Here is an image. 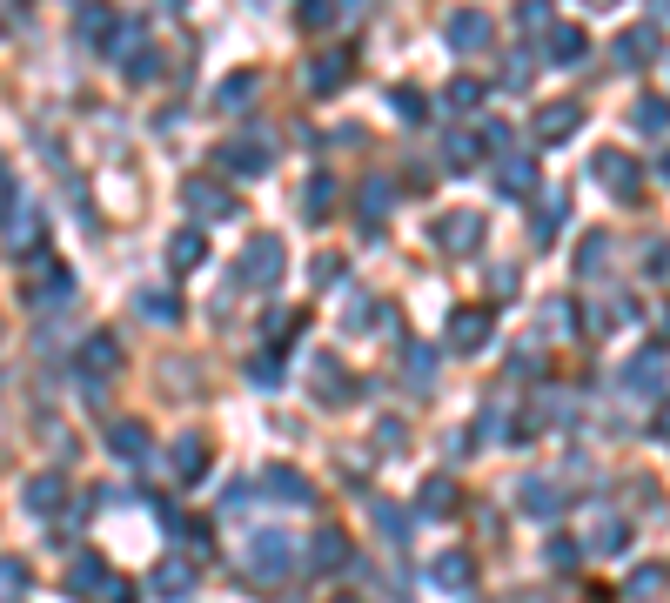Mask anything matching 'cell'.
<instances>
[{"mask_svg":"<svg viewBox=\"0 0 670 603\" xmlns=\"http://www.w3.org/2000/svg\"><path fill=\"white\" fill-rule=\"evenodd\" d=\"M282 262H289L282 235H255V242L235 255V282H248V289H275V282H282Z\"/></svg>","mask_w":670,"mask_h":603,"instance_id":"6da1fadb","label":"cell"},{"mask_svg":"<svg viewBox=\"0 0 670 603\" xmlns=\"http://www.w3.org/2000/svg\"><path fill=\"white\" fill-rule=\"evenodd\" d=\"M215 168H228V175H268V168H275V141H268V134L222 141V148H215Z\"/></svg>","mask_w":670,"mask_h":603,"instance_id":"7a4b0ae2","label":"cell"},{"mask_svg":"<svg viewBox=\"0 0 670 603\" xmlns=\"http://www.w3.org/2000/svg\"><path fill=\"white\" fill-rule=\"evenodd\" d=\"M429 242L443 248V255H469V248L483 242V208H449L443 222L429 228Z\"/></svg>","mask_w":670,"mask_h":603,"instance_id":"3957f363","label":"cell"},{"mask_svg":"<svg viewBox=\"0 0 670 603\" xmlns=\"http://www.w3.org/2000/svg\"><path fill=\"white\" fill-rule=\"evenodd\" d=\"M583 128V101H543L530 121V141L536 148H557V141H570V134Z\"/></svg>","mask_w":670,"mask_h":603,"instance_id":"277c9868","label":"cell"},{"mask_svg":"<svg viewBox=\"0 0 670 603\" xmlns=\"http://www.w3.org/2000/svg\"><path fill=\"white\" fill-rule=\"evenodd\" d=\"M490 335H496V315L483 309V302H463V309L449 315V349H456V356H476Z\"/></svg>","mask_w":670,"mask_h":603,"instance_id":"5b68a950","label":"cell"},{"mask_svg":"<svg viewBox=\"0 0 670 603\" xmlns=\"http://www.w3.org/2000/svg\"><path fill=\"white\" fill-rule=\"evenodd\" d=\"M248 570L268 583H282L295 570V550H289V536L282 530H255V543H248Z\"/></svg>","mask_w":670,"mask_h":603,"instance_id":"8992f818","label":"cell"},{"mask_svg":"<svg viewBox=\"0 0 670 603\" xmlns=\"http://www.w3.org/2000/svg\"><path fill=\"white\" fill-rule=\"evenodd\" d=\"M590 175H597L610 195H637V188H644V168H637V155H624V148H597V155H590Z\"/></svg>","mask_w":670,"mask_h":603,"instance_id":"52a82bcc","label":"cell"},{"mask_svg":"<svg viewBox=\"0 0 670 603\" xmlns=\"http://www.w3.org/2000/svg\"><path fill=\"white\" fill-rule=\"evenodd\" d=\"M443 41L456 47V54H483V47H490V14H483V7H456L443 21Z\"/></svg>","mask_w":670,"mask_h":603,"instance_id":"ba28073f","label":"cell"},{"mask_svg":"<svg viewBox=\"0 0 670 603\" xmlns=\"http://www.w3.org/2000/svg\"><path fill=\"white\" fill-rule=\"evenodd\" d=\"M181 201L195 208V222H228V215H235V195H228L222 181H208V175L188 181V188H181Z\"/></svg>","mask_w":670,"mask_h":603,"instance_id":"9c48e42d","label":"cell"},{"mask_svg":"<svg viewBox=\"0 0 670 603\" xmlns=\"http://www.w3.org/2000/svg\"><path fill=\"white\" fill-rule=\"evenodd\" d=\"M108 456L114 463H148V456H155L148 423H108Z\"/></svg>","mask_w":670,"mask_h":603,"instance_id":"30bf717a","label":"cell"},{"mask_svg":"<svg viewBox=\"0 0 670 603\" xmlns=\"http://www.w3.org/2000/svg\"><path fill=\"white\" fill-rule=\"evenodd\" d=\"M148 590H155V597H168V603L195 597V563H188V557H161L155 577H148Z\"/></svg>","mask_w":670,"mask_h":603,"instance_id":"8fae6325","label":"cell"},{"mask_svg":"<svg viewBox=\"0 0 670 603\" xmlns=\"http://www.w3.org/2000/svg\"><path fill=\"white\" fill-rule=\"evenodd\" d=\"M469 577H476V557H469V550H443V557H429V583L449 590V597L469 590Z\"/></svg>","mask_w":670,"mask_h":603,"instance_id":"7c38bea8","label":"cell"},{"mask_svg":"<svg viewBox=\"0 0 670 603\" xmlns=\"http://www.w3.org/2000/svg\"><path fill=\"white\" fill-rule=\"evenodd\" d=\"M201 262H208V235H201V228H175V235H168V268H175V275H195Z\"/></svg>","mask_w":670,"mask_h":603,"instance_id":"4fadbf2b","label":"cell"},{"mask_svg":"<svg viewBox=\"0 0 670 603\" xmlns=\"http://www.w3.org/2000/svg\"><path fill=\"white\" fill-rule=\"evenodd\" d=\"M168 463H175V483H201V476H208V443H201L195 429H188V436H175Z\"/></svg>","mask_w":670,"mask_h":603,"instance_id":"5bb4252c","label":"cell"},{"mask_svg":"<svg viewBox=\"0 0 670 603\" xmlns=\"http://www.w3.org/2000/svg\"><path fill=\"white\" fill-rule=\"evenodd\" d=\"M255 490H262V496H275V503H309V483H302V476H295V469L289 463H275V469H262V483H255Z\"/></svg>","mask_w":670,"mask_h":603,"instance_id":"9a60e30c","label":"cell"},{"mask_svg":"<svg viewBox=\"0 0 670 603\" xmlns=\"http://www.w3.org/2000/svg\"><path fill=\"white\" fill-rule=\"evenodd\" d=\"M27 510L34 516H54L61 510V496H67V476H54V469H41V476H27Z\"/></svg>","mask_w":670,"mask_h":603,"instance_id":"2e32d148","label":"cell"},{"mask_svg":"<svg viewBox=\"0 0 670 603\" xmlns=\"http://www.w3.org/2000/svg\"><path fill=\"white\" fill-rule=\"evenodd\" d=\"M114 34H121V14H114V7H81V47L108 54Z\"/></svg>","mask_w":670,"mask_h":603,"instance_id":"e0dca14e","label":"cell"},{"mask_svg":"<svg viewBox=\"0 0 670 603\" xmlns=\"http://www.w3.org/2000/svg\"><path fill=\"white\" fill-rule=\"evenodd\" d=\"M349 396H356V382L342 376V362L315 356V402H349Z\"/></svg>","mask_w":670,"mask_h":603,"instance_id":"ac0fdd59","label":"cell"},{"mask_svg":"<svg viewBox=\"0 0 670 603\" xmlns=\"http://www.w3.org/2000/svg\"><path fill=\"white\" fill-rule=\"evenodd\" d=\"M516 503H523V510H530V516H557L563 503H570V496H563L557 483H550V476H530V483L516 490Z\"/></svg>","mask_w":670,"mask_h":603,"instance_id":"d6986e66","label":"cell"},{"mask_svg":"<svg viewBox=\"0 0 670 603\" xmlns=\"http://www.w3.org/2000/svg\"><path fill=\"white\" fill-rule=\"evenodd\" d=\"M67 295H74V275L61 262H41V275L27 282V302H67Z\"/></svg>","mask_w":670,"mask_h":603,"instance_id":"ffe728a7","label":"cell"},{"mask_svg":"<svg viewBox=\"0 0 670 603\" xmlns=\"http://www.w3.org/2000/svg\"><path fill=\"white\" fill-rule=\"evenodd\" d=\"M624 389L630 396H657V389H664V356H630L624 362Z\"/></svg>","mask_w":670,"mask_h":603,"instance_id":"44dd1931","label":"cell"},{"mask_svg":"<svg viewBox=\"0 0 670 603\" xmlns=\"http://www.w3.org/2000/svg\"><path fill=\"white\" fill-rule=\"evenodd\" d=\"M81 369H88V376H114V369H121V342H114V335H88V342H81Z\"/></svg>","mask_w":670,"mask_h":603,"instance_id":"7402d4cb","label":"cell"},{"mask_svg":"<svg viewBox=\"0 0 670 603\" xmlns=\"http://www.w3.org/2000/svg\"><path fill=\"white\" fill-rule=\"evenodd\" d=\"M657 27H624V41H617V61L624 67H644V61H657Z\"/></svg>","mask_w":670,"mask_h":603,"instance_id":"603a6c76","label":"cell"},{"mask_svg":"<svg viewBox=\"0 0 670 603\" xmlns=\"http://www.w3.org/2000/svg\"><path fill=\"white\" fill-rule=\"evenodd\" d=\"M309 563H315V570H342V563H349V536H342V530H315Z\"/></svg>","mask_w":670,"mask_h":603,"instance_id":"cb8c5ba5","label":"cell"},{"mask_svg":"<svg viewBox=\"0 0 670 603\" xmlns=\"http://www.w3.org/2000/svg\"><path fill=\"white\" fill-rule=\"evenodd\" d=\"M255 88H262V74H248V67H242V74H228L222 88H215V108H222V114H242Z\"/></svg>","mask_w":670,"mask_h":603,"instance_id":"d4e9b609","label":"cell"},{"mask_svg":"<svg viewBox=\"0 0 670 603\" xmlns=\"http://www.w3.org/2000/svg\"><path fill=\"white\" fill-rule=\"evenodd\" d=\"M630 128L637 134H670V101L664 94H644V101L630 108Z\"/></svg>","mask_w":670,"mask_h":603,"instance_id":"484cf974","label":"cell"},{"mask_svg":"<svg viewBox=\"0 0 670 603\" xmlns=\"http://www.w3.org/2000/svg\"><path fill=\"white\" fill-rule=\"evenodd\" d=\"M443 101H449V114H476L490 94H483V81H476V74H456V81L443 88Z\"/></svg>","mask_w":670,"mask_h":603,"instance_id":"4316f807","label":"cell"},{"mask_svg":"<svg viewBox=\"0 0 670 603\" xmlns=\"http://www.w3.org/2000/svg\"><path fill=\"white\" fill-rule=\"evenodd\" d=\"M349 81V54H322V61H309V88L315 94H335Z\"/></svg>","mask_w":670,"mask_h":603,"instance_id":"83f0119b","label":"cell"},{"mask_svg":"<svg viewBox=\"0 0 670 603\" xmlns=\"http://www.w3.org/2000/svg\"><path fill=\"white\" fill-rule=\"evenodd\" d=\"M34 235H41V208L21 201V208L7 215V248H34Z\"/></svg>","mask_w":670,"mask_h":603,"instance_id":"f1b7e54d","label":"cell"},{"mask_svg":"<svg viewBox=\"0 0 670 603\" xmlns=\"http://www.w3.org/2000/svg\"><path fill=\"white\" fill-rule=\"evenodd\" d=\"M134 309L148 315V322H161V329H168V322H181V302L168 289H141V295H134Z\"/></svg>","mask_w":670,"mask_h":603,"instance_id":"f546056e","label":"cell"},{"mask_svg":"<svg viewBox=\"0 0 670 603\" xmlns=\"http://www.w3.org/2000/svg\"><path fill=\"white\" fill-rule=\"evenodd\" d=\"M302 215H309V222H329V215H335V181H329V175H315V181H309V195H302Z\"/></svg>","mask_w":670,"mask_h":603,"instance_id":"4dcf8cb0","label":"cell"},{"mask_svg":"<svg viewBox=\"0 0 670 603\" xmlns=\"http://www.w3.org/2000/svg\"><path fill=\"white\" fill-rule=\"evenodd\" d=\"M583 47H590V41H583L577 27H550V61H557V67H577Z\"/></svg>","mask_w":670,"mask_h":603,"instance_id":"1f68e13d","label":"cell"},{"mask_svg":"<svg viewBox=\"0 0 670 603\" xmlns=\"http://www.w3.org/2000/svg\"><path fill=\"white\" fill-rule=\"evenodd\" d=\"M624 597L630 603H657V597H664V570H657V563H644V570L624 583Z\"/></svg>","mask_w":670,"mask_h":603,"instance_id":"d6a6232c","label":"cell"},{"mask_svg":"<svg viewBox=\"0 0 670 603\" xmlns=\"http://www.w3.org/2000/svg\"><path fill=\"white\" fill-rule=\"evenodd\" d=\"M456 510V483H449V476H429L423 483V516H449Z\"/></svg>","mask_w":670,"mask_h":603,"instance_id":"836d02e7","label":"cell"},{"mask_svg":"<svg viewBox=\"0 0 670 603\" xmlns=\"http://www.w3.org/2000/svg\"><path fill=\"white\" fill-rule=\"evenodd\" d=\"M624 543H630V523H617V516H603L597 536H590V550H597V557H617Z\"/></svg>","mask_w":670,"mask_h":603,"instance_id":"e575fe53","label":"cell"},{"mask_svg":"<svg viewBox=\"0 0 670 603\" xmlns=\"http://www.w3.org/2000/svg\"><path fill=\"white\" fill-rule=\"evenodd\" d=\"M21 597H27V563L0 557V603H21Z\"/></svg>","mask_w":670,"mask_h":603,"instance_id":"d590c367","label":"cell"},{"mask_svg":"<svg viewBox=\"0 0 670 603\" xmlns=\"http://www.w3.org/2000/svg\"><path fill=\"white\" fill-rule=\"evenodd\" d=\"M603 255H610V235H583L577 242V275H603Z\"/></svg>","mask_w":670,"mask_h":603,"instance_id":"8d00e7d4","label":"cell"},{"mask_svg":"<svg viewBox=\"0 0 670 603\" xmlns=\"http://www.w3.org/2000/svg\"><path fill=\"white\" fill-rule=\"evenodd\" d=\"M443 168H449V175L476 168V141H469V134H449V141H443Z\"/></svg>","mask_w":670,"mask_h":603,"instance_id":"74e56055","label":"cell"},{"mask_svg":"<svg viewBox=\"0 0 670 603\" xmlns=\"http://www.w3.org/2000/svg\"><path fill=\"white\" fill-rule=\"evenodd\" d=\"M402 362H409V382H436V349H429V342H409Z\"/></svg>","mask_w":670,"mask_h":603,"instance_id":"f35d334b","label":"cell"},{"mask_svg":"<svg viewBox=\"0 0 670 603\" xmlns=\"http://www.w3.org/2000/svg\"><path fill=\"white\" fill-rule=\"evenodd\" d=\"M248 382H255V389H282V356H275V349H262V356L248 362Z\"/></svg>","mask_w":670,"mask_h":603,"instance_id":"ab89813d","label":"cell"},{"mask_svg":"<svg viewBox=\"0 0 670 603\" xmlns=\"http://www.w3.org/2000/svg\"><path fill=\"white\" fill-rule=\"evenodd\" d=\"M530 155H503V168H496V181H503V188H510V195H523V188H530Z\"/></svg>","mask_w":670,"mask_h":603,"instance_id":"60d3db41","label":"cell"},{"mask_svg":"<svg viewBox=\"0 0 670 603\" xmlns=\"http://www.w3.org/2000/svg\"><path fill=\"white\" fill-rule=\"evenodd\" d=\"M557 228H563V201H543V215H530L536 248H543V242H557Z\"/></svg>","mask_w":670,"mask_h":603,"instance_id":"b9f144b4","label":"cell"},{"mask_svg":"<svg viewBox=\"0 0 670 603\" xmlns=\"http://www.w3.org/2000/svg\"><path fill=\"white\" fill-rule=\"evenodd\" d=\"M342 275H349V268H342V255H315V268H309L315 289H342Z\"/></svg>","mask_w":670,"mask_h":603,"instance_id":"7bdbcfd3","label":"cell"},{"mask_svg":"<svg viewBox=\"0 0 670 603\" xmlns=\"http://www.w3.org/2000/svg\"><path fill=\"white\" fill-rule=\"evenodd\" d=\"M516 27H523V34H543V27H550V0H523V7H516Z\"/></svg>","mask_w":670,"mask_h":603,"instance_id":"ee69618b","label":"cell"},{"mask_svg":"<svg viewBox=\"0 0 670 603\" xmlns=\"http://www.w3.org/2000/svg\"><path fill=\"white\" fill-rule=\"evenodd\" d=\"M382 208H389V181H369V188H362V215H369V228L382 222Z\"/></svg>","mask_w":670,"mask_h":603,"instance_id":"f6af8a7d","label":"cell"},{"mask_svg":"<svg viewBox=\"0 0 670 603\" xmlns=\"http://www.w3.org/2000/svg\"><path fill=\"white\" fill-rule=\"evenodd\" d=\"M396 114H402V121H429V101L416 88H396Z\"/></svg>","mask_w":670,"mask_h":603,"instance_id":"bcb514c9","label":"cell"},{"mask_svg":"<svg viewBox=\"0 0 670 603\" xmlns=\"http://www.w3.org/2000/svg\"><path fill=\"white\" fill-rule=\"evenodd\" d=\"M376 523H382V536H389V543H402V536H409V523H402L396 503H376Z\"/></svg>","mask_w":670,"mask_h":603,"instance_id":"7dc6e473","label":"cell"},{"mask_svg":"<svg viewBox=\"0 0 670 603\" xmlns=\"http://www.w3.org/2000/svg\"><path fill=\"white\" fill-rule=\"evenodd\" d=\"M295 322H302L295 309H268V315H262V329L275 335V342H282V335H295Z\"/></svg>","mask_w":670,"mask_h":603,"instance_id":"c3c4849f","label":"cell"},{"mask_svg":"<svg viewBox=\"0 0 670 603\" xmlns=\"http://www.w3.org/2000/svg\"><path fill=\"white\" fill-rule=\"evenodd\" d=\"M543 315H550V322H543V329H550V335H570V315H577V309H570V302H550V309H543Z\"/></svg>","mask_w":670,"mask_h":603,"instance_id":"681fc988","label":"cell"},{"mask_svg":"<svg viewBox=\"0 0 670 603\" xmlns=\"http://www.w3.org/2000/svg\"><path fill=\"white\" fill-rule=\"evenodd\" d=\"M644 268H650V275H670V242H650V262Z\"/></svg>","mask_w":670,"mask_h":603,"instance_id":"f907efd6","label":"cell"},{"mask_svg":"<svg viewBox=\"0 0 670 603\" xmlns=\"http://www.w3.org/2000/svg\"><path fill=\"white\" fill-rule=\"evenodd\" d=\"M650 429H657V436H664V443H670V402H664V409H657V423H650Z\"/></svg>","mask_w":670,"mask_h":603,"instance_id":"816d5d0a","label":"cell"},{"mask_svg":"<svg viewBox=\"0 0 670 603\" xmlns=\"http://www.w3.org/2000/svg\"><path fill=\"white\" fill-rule=\"evenodd\" d=\"M583 7H617V0H583Z\"/></svg>","mask_w":670,"mask_h":603,"instance_id":"f5cc1de1","label":"cell"},{"mask_svg":"<svg viewBox=\"0 0 670 603\" xmlns=\"http://www.w3.org/2000/svg\"><path fill=\"white\" fill-rule=\"evenodd\" d=\"M329 603H356V597H329Z\"/></svg>","mask_w":670,"mask_h":603,"instance_id":"db71d44e","label":"cell"},{"mask_svg":"<svg viewBox=\"0 0 670 603\" xmlns=\"http://www.w3.org/2000/svg\"><path fill=\"white\" fill-rule=\"evenodd\" d=\"M664 181H670V155H664Z\"/></svg>","mask_w":670,"mask_h":603,"instance_id":"11a10c76","label":"cell"}]
</instances>
